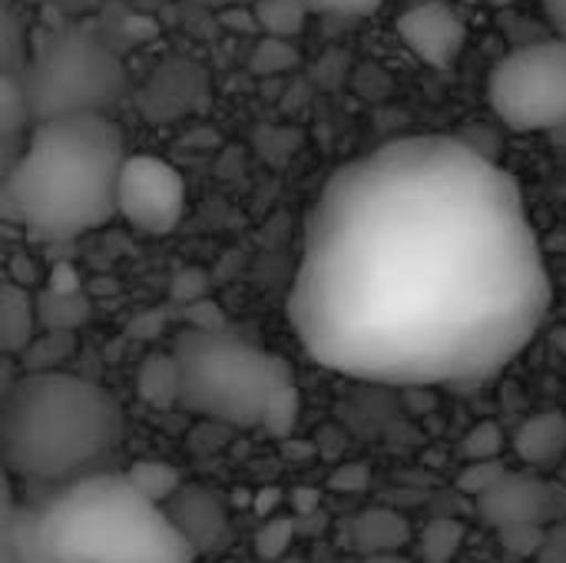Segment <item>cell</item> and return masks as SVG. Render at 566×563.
Returning a JSON list of instances; mask_svg holds the SVG:
<instances>
[{
  "label": "cell",
  "mask_w": 566,
  "mask_h": 563,
  "mask_svg": "<svg viewBox=\"0 0 566 563\" xmlns=\"http://www.w3.org/2000/svg\"><path fill=\"white\" fill-rule=\"evenodd\" d=\"M295 60H298V53H295L292 40L265 37L252 53V70L255 73H282V70L295 66Z\"/></svg>",
  "instance_id": "obj_24"
},
{
  "label": "cell",
  "mask_w": 566,
  "mask_h": 563,
  "mask_svg": "<svg viewBox=\"0 0 566 563\" xmlns=\"http://www.w3.org/2000/svg\"><path fill=\"white\" fill-rule=\"evenodd\" d=\"M172 358L179 365V405L199 418L289 435L298 418V388L289 365L222 329H186Z\"/></svg>",
  "instance_id": "obj_5"
},
{
  "label": "cell",
  "mask_w": 566,
  "mask_h": 563,
  "mask_svg": "<svg viewBox=\"0 0 566 563\" xmlns=\"http://www.w3.org/2000/svg\"><path fill=\"white\" fill-rule=\"evenodd\" d=\"M123 129L106 113L36 119L3 192L20 222L50 239H76L116 216Z\"/></svg>",
  "instance_id": "obj_2"
},
{
  "label": "cell",
  "mask_w": 566,
  "mask_h": 563,
  "mask_svg": "<svg viewBox=\"0 0 566 563\" xmlns=\"http://www.w3.org/2000/svg\"><path fill=\"white\" fill-rule=\"evenodd\" d=\"M17 156H20V153H17V136H0V186H3V179L10 176Z\"/></svg>",
  "instance_id": "obj_33"
},
{
  "label": "cell",
  "mask_w": 566,
  "mask_h": 563,
  "mask_svg": "<svg viewBox=\"0 0 566 563\" xmlns=\"http://www.w3.org/2000/svg\"><path fill=\"white\" fill-rule=\"evenodd\" d=\"M17 50H20V37H17V27L0 13V70H7L10 63H13V56H17Z\"/></svg>",
  "instance_id": "obj_30"
},
{
  "label": "cell",
  "mask_w": 566,
  "mask_h": 563,
  "mask_svg": "<svg viewBox=\"0 0 566 563\" xmlns=\"http://www.w3.org/2000/svg\"><path fill=\"white\" fill-rule=\"evenodd\" d=\"M289 541H292V524L289 521H272L269 531L259 538V551L269 554V557H275V554H282L289 548Z\"/></svg>",
  "instance_id": "obj_28"
},
{
  "label": "cell",
  "mask_w": 566,
  "mask_h": 563,
  "mask_svg": "<svg viewBox=\"0 0 566 563\" xmlns=\"http://www.w3.org/2000/svg\"><path fill=\"white\" fill-rule=\"evenodd\" d=\"M464 538V528L458 521H434L424 538H421V551H424V563H451V557L458 554Z\"/></svg>",
  "instance_id": "obj_21"
},
{
  "label": "cell",
  "mask_w": 566,
  "mask_h": 563,
  "mask_svg": "<svg viewBox=\"0 0 566 563\" xmlns=\"http://www.w3.org/2000/svg\"><path fill=\"white\" fill-rule=\"evenodd\" d=\"M27 123H33V116L23 80L10 70H0V136H20Z\"/></svg>",
  "instance_id": "obj_19"
},
{
  "label": "cell",
  "mask_w": 566,
  "mask_h": 563,
  "mask_svg": "<svg viewBox=\"0 0 566 563\" xmlns=\"http://www.w3.org/2000/svg\"><path fill=\"white\" fill-rule=\"evenodd\" d=\"M126 478L133 481L136 491H143L149 501H156V504H163V508H166V501L182 488L176 468L166 465V461H136V465L126 471Z\"/></svg>",
  "instance_id": "obj_18"
},
{
  "label": "cell",
  "mask_w": 566,
  "mask_h": 563,
  "mask_svg": "<svg viewBox=\"0 0 566 563\" xmlns=\"http://www.w3.org/2000/svg\"><path fill=\"white\" fill-rule=\"evenodd\" d=\"M20 514H23V508L17 504L13 488H10V475L0 465V563H20V548H17Z\"/></svg>",
  "instance_id": "obj_20"
},
{
  "label": "cell",
  "mask_w": 566,
  "mask_h": 563,
  "mask_svg": "<svg viewBox=\"0 0 566 563\" xmlns=\"http://www.w3.org/2000/svg\"><path fill=\"white\" fill-rule=\"evenodd\" d=\"M36 302L20 285L0 289V352H23L33 342Z\"/></svg>",
  "instance_id": "obj_14"
},
{
  "label": "cell",
  "mask_w": 566,
  "mask_h": 563,
  "mask_svg": "<svg viewBox=\"0 0 566 563\" xmlns=\"http://www.w3.org/2000/svg\"><path fill=\"white\" fill-rule=\"evenodd\" d=\"M488 100L517 133H566L564 40H537L507 53L488 80Z\"/></svg>",
  "instance_id": "obj_7"
},
{
  "label": "cell",
  "mask_w": 566,
  "mask_h": 563,
  "mask_svg": "<svg viewBox=\"0 0 566 563\" xmlns=\"http://www.w3.org/2000/svg\"><path fill=\"white\" fill-rule=\"evenodd\" d=\"M219 23H222L229 33H242V37H252V33H259V20H255V10H252V0L222 3Z\"/></svg>",
  "instance_id": "obj_26"
},
{
  "label": "cell",
  "mask_w": 566,
  "mask_h": 563,
  "mask_svg": "<svg viewBox=\"0 0 566 563\" xmlns=\"http://www.w3.org/2000/svg\"><path fill=\"white\" fill-rule=\"evenodd\" d=\"M90 319V302L80 292H46L36 302V322H43L53 332H70L76 325H83Z\"/></svg>",
  "instance_id": "obj_17"
},
{
  "label": "cell",
  "mask_w": 566,
  "mask_h": 563,
  "mask_svg": "<svg viewBox=\"0 0 566 563\" xmlns=\"http://www.w3.org/2000/svg\"><path fill=\"white\" fill-rule=\"evenodd\" d=\"M252 10L259 20V33L279 40H295L312 13L305 0H252Z\"/></svg>",
  "instance_id": "obj_16"
},
{
  "label": "cell",
  "mask_w": 566,
  "mask_h": 563,
  "mask_svg": "<svg viewBox=\"0 0 566 563\" xmlns=\"http://www.w3.org/2000/svg\"><path fill=\"white\" fill-rule=\"evenodd\" d=\"M123 60L106 40L86 30L50 37L23 73L33 123L63 113H106L123 96Z\"/></svg>",
  "instance_id": "obj_6"
},
{
  "label": "cell",
  "mask_w": 566,
  "mask_h": 563,
  "mask_svg": "<svg viewBox=\"0 0 566 563\" xmlns=\"http://www.w3.org/2000/svg\"><path fill=\"white\" fill-rule=\"evenodd\" d=\"M166 511H169L172 524L179 528V534L192 544L196 554H202L209 548H219L226 541V511L209 491L179 488L166 501Z\"/></svg>",
  "instance_id": "obj_11"
},
{
  "label": "cell",
  "mask_w": 566,
  "mask_h": 563,
  "mask_svg": "<svg viewBox=\"0 0 566 563\" xmlns=\"http://www.w3.org/2000/svg\"><path fill=\"white\" fill-rule=\"evenodd\" d=\"M504 461L501 458H488V461H464L461 475H458V491L468 494V498H481L488 488L497 484V478L504 475Z\"/></svg>",
  "instance_id": "obj_23"
},
{
  "label": "cell",
  "mask_w": 566,
  "mask_h": 563,
  "mask_svg": "<svg viewBox=\"0 0 566 563\" xmlns=\"http://www.w3.org/2000/svg\"><path fill=\"white\" fill-rule=\"evenodd\" d=\"M202 3H239V0H202Z\"/></svg>",
  "instance_id": "obj_37"
},
{
  "label": "cell",
  "mask_w": 566,
  "mask_h": 563,
  "mask_svg": "<svg viewBox=\"0 0 566 563\" xmlns=\"http://www.w3.org/2000/svg\"><path fill=\"white\" fill-rule=\"evenodd\" d=\"M497 534H501V541H504L511 557H534V554H541L544 538H547V531L541 524H517V528H504Z\"/></svg>",
  "instance_id": "obj_25"
},
{
  "label": "cell",
  "mask_w": 566,
  "mask_h": 563,
  "mask_svg": "<svg viewBox=\"0 0 566 563\" xmlns=\"http://www.w3.org/2000/svg\"><path fill=\"white\" fill-rule=\"evenodd\" d=\"M46 292H63V295L80 292V275H76V269L66 265V262L53 265L50 275H46Z\"/></svg>",
  "instance_id": "obj_29"
},
{
  "label": "cell",
  "mask_w": 566,
  "mask_h": 563,
  "mask_svg": "<svg viewBox=\"0 0 566 563\" xmlns=\"http://www.w3.org/2000/svg\"><path fill=\"white\" fill-rule=\"evenodd\" d=\"M116 216L146 236H169L186 216V183L166 159L133 153L119 166Z\"/></svg>",
  "instance_id": "obj_8"
},
{
  "label": "cell",
  "mask_w": 566,
  "mask_h": 563,
  "mask_svg": "<svg viewBox=\"0 0 566 563\" xmlns=\"http://www.w3.org/2000/svg\"><path fill=\"white\" fill-rule=\"evenodd\" d=\"M547 309L551 275L514 176L458 136L395 139L335 169L289 295L318 365L401 388L501 372Z\"/></svg>",
  "instance_id": "obj_1"
},
{
  "label": "cell",
  "mask_w": 566,
  "mask_h": 563,
  "mask_svg": "<svg viewBox=\"0 0 566 563\" xmlns=\"http://www.w3.org/2000/svg\"><path fill=\"white\" fill-rule=\"evenodd\" d=\"M361 563H411L408 557H401V551H395V554H368Z\"/></svg>",
  "instance_id": "obj_35"
},
{
  "label": "cell",
  "mask_w": 566,
  "mask_h": 563,
  "mask_svg": "<svg viewBox=\"0 0 566 563\" xmlns=\"http://www.w3.org/2000/svg\"><path fill=\"white\" fill-rule=\"evenodd\" d=\"M514 451L531 468L557 465L566 451V415H560V411L531 415L514 435Z\"/></svg>",
  "instance_id": "obj_12"
},
{
  "label": "cell",
  "mask_w": 566,
  "mask_h": 563,
  "mask_svg": "<svg viewBox=\"0 0 566 563\" xmlns=\"http://www.w3.org/2000/svg\"><path fill=\"white\" fill-rule=\"evenodd\" d=\"M119 445V402L83 375L36 368L0 395V465L10 478L60 488L106 471Z\"/></svg>",
  "instance_id": "obj_3"
},
{
  "label": "cell",
  "mask_w": 566,
  "mask_h": 563,
  "mask_svg": "<svg viewBox=\"0 0 566 563\" xmlns=\"http://www.w3.org/2000/svg\"><path fill=\"white\" fill-rule=\"evenodd\" d=\"M395 30L405 46L431 70H451L468 43V23L444 0H424L401 10Z\"/></svg>",
  "instance_id": "obj_10"
},
{
  "label": "cell",
  "mask_w": 566,
  "mask_h": 563,
  "mask_svg": "<svg viewBox=\"0 0 566 563\" xmlns=\"http://www.w3.org/2000/svg\"><path fill=\"white\" fill-rule=\"evenodd\" d=\"M368 484V468L365 465H348L338 478H335V488H345V491H361Z\"/></svg>",
  "instance_id": "obj_32"
},
{
  "label": "cell",
  "mask_w": 566,
  "mask_h": 563,
  "mask_svg": "<svg viewBox=\"0 0 566 563\" xmlns=\"http://www.w3.org/2000/svg\"><path fill=\"white\" fill-rule=\"evenodd\" d=\"M53 563H196L169 511L126 475L96 471L60 484L27 511Z\"/></svg>",
  "instance_id": "obj_4"
},
{
  "label": "cell",
  "mask_w": 566,
  "mask_h": 563,
  "mask_svg": "<svg viewBox=\"0 0 566 563\" xmlns=\"http://www.w3.org/2000/svg\"><path fill=\"white\" fill-rule=\"evenodd\" d=\"M411 541V528L401 514L385 511V508H371L365 514L355 518L352 524V544L361 557L368 554H395Z\"/></svg>",
  "instance_id": "obj_13"
},
{
  "label": "cell",
  "mask_w": 566,
  "mask_h": 563,
  "mask_svg": "<svg viewBox=\"0 0 566 563\" xmlns=\"http://www.w3.org/2000/svg\"><path fill=\"white\" fill-rule=\"evenodd\" d=\"M381 3L385 0H305L312 13H328V17H368Z\"/></svg>",
  "instance_id": "obj_27"
},
{
  "label": "cell",
  "mask_w": 566,
  "mask_h": 563,
  "mask_svg": "<svg viewBox=\"0 0 566 563\" xmlns=\"http://www.w3.org/2000/svg\"><path fill=\"white\" fill-rule=\"evenodd\" d=\"M557 345H560V348L566 352V329H564V332H557Z\"/></svg>",
  "instance_id": "obj_36"
},
{
  "label": "cell",
  "mask_w": 566,
  "mask_h": 563,
  "mask_svg": "<svg viewBox=\"0 0 566 563\" xmlns=\"http://www.w3.org/2000/svg\"><path fill=\"white\" fill-rule=\"evenodd\" d=\"M136 392L146 405L153 408H172L179 405V365L169 355H146L139 372H136Z\"/></svg>",
  "instance_id": "obj_15"
},
{
  "label": "cell",
  "mask_w": 566,
  "mask_h": 563,
  "mask_svg": "<svg viewBox=\"0 0 566 563\" xmlns=\"http://www.w3.org/2000/svg\"><path fill=\"white\" fill-rule=\"evenodd\" d=\"M541 557L547 563H566V524L557 528L554 534L544 538V548H541Z\"/></svg>",
  "instance_id": "obj_31"
},
{
  "label": "cell",
  "mask_w": 566,
  "mask_h": 563,
  "mask_svg": "<svg viewBox=\"0 0 566 563\" xmlns=\"http://www.w3.org/2000/svg\"><path fill=\"white\" fill-rule=\"evenodd\" d=\"M504 445H507V438H504L501 425H497V421H481V425H474V428L464 435V441H461V458H464V461L501 458Z\"/></svg>",
  "instance_id": "obj_22"
},
{
  "label": "cell",
  "mask_w": 566,
  "mask_h": 563,
  "mask_svg": "<svg viewBox=\"0 0 566 563\" xmlns=\"http://www.w3.org/2000/svg\"><path fill=\"white\" fill-rule=\"evenodd\" d=\"M544 13L551 27L557 30V37L566 43V0H544Z\"/></svg>",
  "instance_id": "obj_34"
},
{
  "label": "cell",
  "mask_w": 566,
  "mask_h": 563,
  "mask_svg": "<svg viewBox=\"0 0 566 563\" xmlns=\"http://www.w3.org/2000/svg\"><path fill=\"white\" fill-rule=\"evenodd\" d=\"M478 514L504 531V528H517V524H554V521H564L566 514V498L560 488L534 478V475H524V471H504L497 478L494 488H488L481 498H478Z\"/></svg>",
  "instance_id": "obj_9"
}]
</instances>
